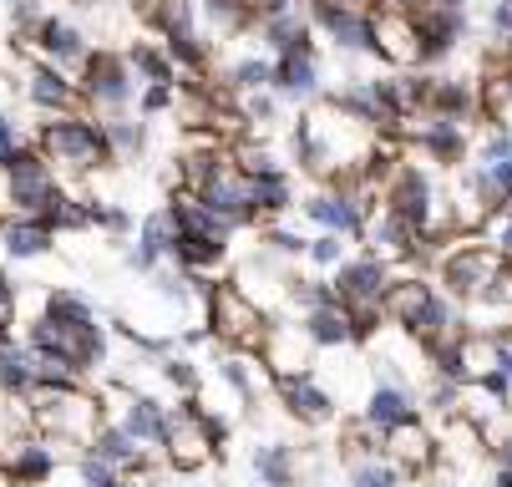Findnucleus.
<instances>
[{"label":"nucleus","mask_w":512,"mask_h":487,"mask_svg":"<svg viewBox=\"0 0 512 487\" xmlns=\"http://www.w3.org/2000/svg\"><path fill=\"white\" fill-rule=\"evenodd\" d=\"M477 239L502 259V264H512V203H502V208H492L487 214V224L477 229Z\"/></svg>","instance_id":"nucleus-37"},{"label":"nucleus","mask_w":512,"mask_h":487,"mask_svg":"<svg viewBox=\"0 0 512 487\" xmlns=\"http://www.w3.org/2000/svg\"><path fill=\"white\" fill-rule=\"evenodd\" d=\"M36 46H41V56L51 61V66H82L92 51H87V36L71 26V21H56V16H41V26H36Z\"/></svg>","instance_id":"nucleus-26"},{"label":"nucleus","mask_w":512,"mask_h":487,"mask_svg":"<svg viewBox=\"0 0 512 487\" xmlns=\"http://www.w3.org/2000/svg\"><path fill=\"white\" fill-rule=\"evenodd\" d=\"M218 376H224V381L234 386V396H239V401H254V396H259V381H254V371H249V361H244L239 351H234L224 366H218Z\"/></svg>","instance_id":"nucleus-42"},{"label":"nucleus","mask_w":512,"mask_h":487,"mask_svg":"<svg viewBox=\"0 0 512 487\" xmlns=\"http://www.w3.org/2000/svg\"><path fill=\"white\" fill-rule=\"evenodd\" d=\"M371 16H376V56H386L396 66H416V26H411V16H381V11H371Z\"/></svg>","instance_id":"nucleus-31"},{"label":"nucleus","mask_w":512,"mask_h":487,"mask_svg":"<svg viewBox=\"0 0 512 487\" xmlns=\"http://www.w3.org/2000/svg\"><path fill=\"white\" fill-rule=\"evenodd\" d=\"M477 107H482V102H477L472 82H457V77H431V87H426V107H421V112H431V117H452V122H467Z\"/></svg>","instance_id":"nucleus-29"},{"label":"nucleus","mask_w":512,"mask_h":487,"mask_svg":"<svg viewBox=\"0 0 512 487\" xmlns=\"http://www.w3.org/2000/svg\"><path fill=\"white\" fill-rule=\"evenodd\" d=\"M381 208H391L396 219H406L426 244H436V239L452 229V208H447L442 188H436L416 163H401V168L386 178V188H381Z\"/></svg>","instance_id":"nucleus-2"},{"label":"nucleus","mask_w":512,"mask_h":487,"mask_svg":"<svg viewBox=\"0 0 512 487\" xmlns=\"http://www.w3.org/2000/svg\"><path fill=\"white\" fill-rule=\"evenodd\" d=\"M16 300H21V285L6 274V264H0V315L11 320V310H16Z\"/></svg>","instance_id":"nucleus-50"},{"label":"nucleus","mask_w":512,"mask_h":487,"mask_svg":"<svg viewBox=\"0 0 512 487\" xmlns=\"http://www.w3.org/2000/svg\"><path fill=\"white\" fill-rule=\"evenodd\" d=\"M229 82L239 87V92H274V61H259V56H249V61H239L234 72H229Z\"/></svg>","instance_id":"nucleus-41"},{"label":"nucleus","mask_w":512,"mask_h":487,"mask_svg":"<svg viewBox=\"0 0 512 487\" xmlns=\"http://www.w3.org/2000/svg\"><path fill=\"white\" fill-rule=\"evenodd\" d=\"M431 259H436V285H442L457 305H472V300L497 280V269H502V259H497L477 234L452 239L447 249H436Z\"/></svg>","instance_id":"nucleus-5"},{"label":"nucleus","mask_w":512,"mask_h":487,"mask_svg":"<svg viewBox=\"0 0 512 487\" xmlns=\"http://www.w3.org/2000/svg\"><path fill=\"white\" fill-rule=\"evenodd\" d=\"M274 320L269 310H259L239 285H213L208 290V335L213 340H229L234 351H264V340H269Z\"/></svg>","instance_id":"nucleus-6"},{"label":"nucleus","mask_w":512,"mask_h":487,"mask_svg":"<svg viewBox=\"0 0 512 487\" xmlns=\"http://www.w3.org/2000/svg\"><path fill=\"white\" fill-rule=\"evenodd\" d=\"M386 320L401 325L426 356L447 351L467 335V320H462V305L436 285L426 274H396L391 290H386Z\"/></svg>","instance_id":"nucleus-1"},{"label":"nucleus","mask_w":512,"mask_h":487,"mask_svg":"<svg viewBox=\"0 0 512 487\" xmlns=\"http://www.w3.org/2000/svg\"><path fill=\"white\" fill-rule=\"evenodd\" d=\"M457 487H467V482H457Z\"/></svg>","instance_id":"nucleus-57"},{"label":"nucleus","mask_w":512,"mask_h":487,"mask_svg":"<svg viewBox=\"0 0 512 487\" xmlns=\"http://www.w3.org/2000/svg\"><path fill=\"white\" fill-rule=\"evenodd\" d=\"M26 92H31V102H36L41 112H56V117H61V112H71V107H77V97H82V87L71 82V77L61 72V66H51V61H41L36 72H31Z\"/></svg>","instance_id":"nucleus-27"},{"label":"nucleus","mask_w":512,"mask_h":487,"mask_svg":"<svg viewBox=\"0 0 512 487\" xmlns=\"http://www.w3.org/2000/svg\"><path fill=\"white\" fill-rule=\"evenodd\" d=\"M122 427L148 447V452H163L168 437H173V406H163L158 396H127L122 401Z\"/></svg>","instance_id":"nucleus-19"},{"label":"nucleus","mask_w":512,"mask_h":487,"mask_svg":"<svg viewBox=\"0 0 512 487\" xmlns=\"http://www.w3.org/2000/svg\"><path fill=\"white\" fill-rule=\"evenodd\" d=\"M244 117H249V122H269V117H274V97H269V92H254V97L244 102Z\"/></svg>","instance_id":"nucleus-51"},{"label":"nucleus","mask_w":512,"mask_h":487,"mask_svg":"<svg viewBox=\"0 0 512 487\" xmlns=\"http://www.w3.org/2000/svg\"><path fill=\"white\" fill-rule=\"evenodd\" d=\"M492 457H497V467H512V427L492 442Z\"/></svg>","instance_id":"nucleus-52"},{"label":"nucleus","mask_w":512,"mask_h":487,"mask_svg":"<svg viewBox=\"0 0 512 487\" xmlns=\"http://www.w3.org/2000/svg\"><path fill=\"white\" fill-rule=\"evenodd\" d=\"M320 6H360V0H320Z\"/></svg>","instance_id":"nucleus-55"},{"label":"nucleus","mask_w":512,"mask_h":487,"mask_svg":"<svg viewBox=\"0 0 512 487\" xmlns=\"http://www.w3.org/2000/svg\"><path fill=\"white\" fill-rule=\"evenodd\" d=\"M168 107H173V87H148V92H142V102H137V112H142V117L168 112Z\"/></svg>","instance_id":"nucleus-49"},{"label":"nucleus","mask_w":512,"mask_h":487,"mask_svg":"<svg viewBox=\"0 0 512 487\" xmlns=\"http://www.w3.org/2000/svg\"><path fill=\"white\" fill-rule=\"evenodd\" d=\"M82 97H87L97 112L122 117L127 102H132V66H127V56H117V51H92V56L82 61Z\"/></svg>","instance_id":"nucleus-10"},{"label":"nucleus","mask_w":512,"mask_h":487,"mask_svg":"<svg viewBox=\"0 0 512 487\" xmlns=\"http://www.w3.org/2000/svg\"><path fill=\"white\" fill-rule=\"evenodd\" d=\"M426 6H431V0H371V11H381V16H411V21H416Z\"/></svg>","instance_id":"nucleus-47"},{"label":"nucleus","mask_w":512,"mask_h":487,"mask_svg":"<svg viewBox=\"0 0 512 487\" xmlns=\"http://www.w3.org/2000/svg\"><path fill=\"white\" fill-rule=\"evenodd\" d=\"M153 26L163 31V51L173 56V66H183V72H203L208 66V46L193 26V6L188 0H158L153 6Z\"/></svg>","instance_id":"nucleus-11"},{"label":"nucleus","mask_w":512,"mask_h":487,"mask_svg":"<svg viewBox=\"0 0 512 487\" xmlns=\"http://www.w3.org/2000/svg\"><path fill=\"white\" fill-rule=\"evenodd\" d=\"M92 229H102L112 239H127L132 234V214H127V208H117V203H92Z\"/></svg>","instance_id":"nucleus-43"},{"label":"nucleus","mask_w":512,"mask_h":487,"mask_svg":"<svg viewBox=\"0 0 512 487\" xmlns=\"http://www.w3.org/2000/svg\"><path fill=\"white\" fill-rule=\"evenodd\" d=\"M467 183L482 193L487 208L512 203V132H507V127H492V132L482 137V148H477L472 163H467Z\"/></svg>","instance_id":"nucleus-9"},{"label":"nucleus","mask_w":512,"mask_h":487,"mask_svg":"<svg viewBox=\"0 0 512 487\" xmlns=\"http://www.w3.org/2000/svg\"><path fill=\"white\" fill-rule=\"evenodd\" d=\"M249 198H254V214L259 219H284L289 208H295V178H289L284 168L254 173L249 178Z\"/></svg>","instance_id":"nucleus-30"},{"label":"nucleus","mask_w":512,"mask_h":487,"mask_svg":"<svg viewBox=\"0 0 512 487\" xmlns=\"http://www.w3.org/2000/svg\"><path fill=\"white\" fill-rule=\"evenodd\" d=\"M163 381L178 386L183 396H193V391H198V366H193L188 356H163Z\"/></svg>","instance_id":"nucleus-44"},{"label":"nucleus","mask_w":512,"mask_h":487,"mask_svg":"<svg viewBox=\"0 0 512 487\" xmlns=\"http://www.w3.org/2000/svg\"><path fill=\"white\" fill-rule=\"evenodd\" d=\"M112 487H142V482H137V477H117Z\"/></svg>","instance_id":"nucleus-54"},{"label":"nucleus","mask_w":512,"mask_h":487,"mask_svg":"<svg viewBox=\"0 0 512 487\" xmlns=\"http://www.w3.org/2000/svg\"><path fill=\"white\" fill-rule=\"evenodd\" d=\"M254 477H259V487H295V477H300L295 447H289V442L259 447V452H254Z\"/></svg>","instance_id":"nucleus-32"},{"label":"nucleus","mask_w":512,"mask_h":487,"mask_svg":"<svg viewBox=\"0 0 512 487\" xmlns=\"http://www.w3.org/2000/svg\"><path fill=\"white\" fill-rule=\"evenodd\" d=\"M87 452L92 457H102V462H112L122 477H132V472H142L148 467V447H142L122 422H102L97 432H92V442H87Z\"/></svg>","instance_id":"nucleus-22"},{"label":"nucleus","mask_w":512,"mask_h":487,"mask_svg":"<svg viewBox=\"0 0 512 487\" xmlns=\"http://www.w3.org/2000/svg\"><path fill=\"white\" fill-rule=\"evenodd\" d=\"M41 153L66 168V173H92L102 163H112V143H107V127L82 117V112H61L41 127Z\"/></svg>","instance_id":"nucleus-4"},{"label":"nucleus","mask_w":512,"mask_h":487,"mask_svg":"<svg viewBox=\"0 0 512 487\" xmlns=\"http://www.w3.org/2000/svg\"><path fill=\"white\" fill-rule=\"evenodd\" d=\"M411 143L431 158V163H457L462 148H467V122H452V117H431L421 112V122L411 127Z\"/></svg>","instance_id":"nucleus-21"},{"label":"nucleus","mask_w":512,"mask_h":487,"mask_svg":"<svg viewBox=\"0 0 512 487\" xmlns=\"http://www.w3.org/2000/svg\"><path fill=\"white\" fill-rule=\"evenodd\" d=\"M173 244H178V219H173V208L163 203V208H153V214L137 224V234L127 244V264L137 274H153V269H163L173 259Z\"/></svg>","instance_id":"nucleus-13"},{"label":"nucleus","mask_w":512,"mask_h":487,"mask_svg":"<svg viewBox=\"0 0 512 487\" xmlns=\"http://www.w3.org/2000/svg\"><path fill=\"white\" fill-rule=\"evenodd\" d=\"M56 244V229L41 214H6L0 219V249L11 259H41Z\"/></svg>","instance_id":"nucleus-23"},{"label":"nucleus","mask_w":512,"mask_h":487,"mask_svg":"<svg viewBox=\"0 0 512 487\" xmlns=\"http://www.w3.org/2000/svg\"><path fill=\"white\" fill-rule=\"evenodd\" d=\"M416 26V66H431L462 46L467 36V11L452 6V0H431V6L411 21Z\"/></svg>","instance_id":"nucleus-12"},{"label":"nucleus","mask_w":512,"mask_h":487,"mask_svg":"<svg viewBox=\"0 0 512 487\" xmlns=\"http://www.w3.org/2000/svg\"><path fill=\"white\" fill-rule=\"evenodd\" d=\"M31 422L46 442H71L87 452L92 432L102 427V401L82 386H51L31 396Z\"/></svg>","instance_id":"nucleus-3"},{"label":"nucleus","mask_w":512,"mask_h":487,"mask_svg":"<svg viewBox=\"0 0 512 487\" xmlns=\"http://www.w3.org/2000/svg\"><path fill=\"white\" fill-rule=\"evenodd\" d=\"M274 386H279V401L289 406V416H295V422H305V427H325V422H335V396L320 386L315 371L274 376Z\"/></svg>","instance_id":"nucleus-16"},{"label":"nucleus","mask_w":512,"mask_h":487,"mask_svg":"<svg viewBox=\"0 0 512 487\" xmlns=\"http://www.w3.org/2000/svg\"><path fill=\"white\" fill-rule=\"evenodd\" d=\"M305 259H310L315 269H330V274H335V269L350 259V239H345V234H315L310 249H305Z\"/></svg>","instance_id":"nucleus-40"},{"label":"nucleus","mask_w":512,"mask_h":487,"mask_svg":"<svg viewBox=\"0 0 512 487\" xmlns=\"http://www.w3.org/2000/svg\"><path fill=\"white\" fill-rule=\"evenodd\" d=\"M77 477H82V487H112L122 472L112 467V462H102V457H92V452H82V462H77Z\"/></svg>","instance_id":"nucleus-45"},{"label":"nucleus","mask_w":512,"mask_h":487,"mask_svg":"<svg viewBox=\"0 0 512 487\" xmlns=\"http://www.w3.org/2000/svg\"><path fill=\"white\" fill-rule=\"evenodd\" d=\"M487 26H492V36H497V41H507V46H512V0H492Z\"/></svg>","instance_id":"nucleus-46"},{"label":"nucleus","mask_w":512,"mask_h":487,"mask_svg":"<svg viewBox=\"0 0 512 487\" xmlns=\"http://www.w3.org/2000/svg\"><path fill=\"white\" fill-rule=\"evenodd\" d=\"M411 416H421L416 411V391L401 386V381H376L371 396H365V406H360V422L371 432H381V437L396 432L401 422H411Z\"/></svg>","instance_id":"nucleus-18"},{"label":"nucleus","mask_w":512,"mask_h":487,"mask_svg":"<svg viewBox=\"0 0 512 487\" xmlns=\"http://www.w3.org/2000/svg\"><path fill=\"white\" fill-rule=\"evenodd\" d=\"M107 143H112V158H137L142 148H148V127H142L137 117H107Z\"/></svg>","instance_id":"nucleus-36"},{"label":"nucleus","mask_w":512,"mask_h":487,"mask_svg":"<svg viewBox=\"0 0 512 487\" xmlns=\"http://www.w3.org/2000/svg\"><path fill=\"white\" fill-rule=\"evenodd\" d=\"M289 305H295L300 315H310V310L340 305V295H335V285H330V280H295V285H289Z\"/></svg>","instance_id":"nucleus-39"},{"label":"nucleus","mask_w":512,"mask_h":487,"mask_svg":"<svg viewBox=\"0 0 512 487\" xmlns=\"http://www.w3.org/2000/svg\"><path fill=\"white\" fill-rule=\"evenodd\" d=\"M0 487H16V482H11V477H0Z\"/></svg>","instance_id":"nucleus-56"},{"label":"nucleus","mask_w":512,"mask_h":487,"mask_svg":"<svg viewBox=\"0 0 512 487\" xmlns=\"http://www.w3.org/2000/svg\"><path fill=\"white\" fill-rule=\"evenodd\" d=\"M127 66H132V77H142L148 87H173V77H178L173 56H168V51H158L153 41H137V46L127 51Z\"/></svg>","instance_id":"nucleus-34"},{"label":"nucleus","mask_w":512,"mask_h":487,"mask_svg":"<svg viewBox=\"0 0 512 487\" xmlns=\"http://www.w3.org/2000/svg\"><path fill=\"white\" fill-rule=\"evenodd\" d=\"M396 280V269L376 254H350L335 274H330V285L340 295L345 310H386V290Z\"/></svg>","instance_id":"nucleus-8"},{"label":"nucleus","mask_w":512,"mask_h":487,"mask_svg":"<svg viewBox=\"0 0 512 487\" xmlns=\"http://www.w3.org/2000/svg\"><path fill=\"white\" fill-rule=\"evenodd\" d=\"M41 320H56V325H87V320H97V310H92L87 295L56 285V290H46V300H41Z\"/></svg>","instance_id":"nucleus-35"},{"label":"nucleus","mask_w":512,"mask_h":487,"mask_svg":"<svg viewBox=\"0 0 512 487\" xmlns=\"http://www.w3.org/2000/svg\"><path fill=\"white\" fill-rule=\"evenodd\" d=\"M56 467H61V457H56V442H46V437H31L6 457V477L16 487H46L56 477Z\"/></svg>","instance_id":"nucleus-25"},{"label":"nucleus","mask_w":512,"mask_h":487,"mask_svg":"<svg viewBox=\"0 0 512 487\" xmlns=\"http://www.w3.org/2000/svg\"><path fill=\"white\" fill-rule=\"evenodd\" d=\"M0 173H6V203H11V214H46V208L61 198L56 163L41 148H21Z\"/></svg>","instance_id":"nucleus-7"},{"label":"nucleus","mask_w":512,"mask_h":487,"mask_svg":"<svg viewBox=\"0 0 512 487\" xmlns=\"http://www.w3.org/2000/svg\"><path fill=\"white\" fill-rule=\"evenodd\" d=\"M492 487H512V467H497V477H492Z\"/></svg>","instance_id":"nucleus-53"},{"label":"nucleus","mask_w":512,"mask_h":487,"mask_svg":"<svg viewBox=\"0 0 512 487\" xmlns=\"http://www.w3.org/2000/svg\"><path fill=\"white\" fill-rule=\"evenodd\" d=\"M365 254H376V259H386L391 269L396 264H411V259H421L426 254V239L406 224V219H396L391 214V208H381V214L371 219V224H365Z\"/></svg>","instance_id":"nucleus-15"},{"label":"nucleus","mask_w":512,"mask_h":487,"mask_svg":"<svg viewBox=\"0 0 512 487\" xmlns=\"http://www.w3.org/2000/svg\"><path fill=\"white\" fill-rule=\"evenodd\" d=\"M300 330L310 335L315 351H340V345H355V340H360V335H355V320H350L345 305H325V310L300 315Z\"/></svg>","instance_id":"nucleus-28"},{"label":"nucleus","mask_w":512,"mask_h":487,"mask_svg":"<svg viewBox=\"0 0 512 487\" xmlns=\"http://www.w3.org/2000/svg\"><path fill=\"white\" fill-rule=\"evenodd\" d=\"M310 26H320L335 51H376V16L360 6H320L310 0Z\"/></svg>","instance_id":"nucleus-14"},{"label":"nucleus","mask_w":512,"mask_h":487,"mask_svg":"<svg viewBox=\"0 0 512 487\" xmlns=\"http://www.w3.org/2000/svg\"><path fill=\"white\" fill-rule=\"evenodd\" d=\"M381 447H386V462L401 467V477H421V472L436 467V437L421 427V416H411V422H401L396 432H386Z\"/></svg>","instance_id":"nucleus-17"},{"label":"nucleus","mask_w":512,"mask_h":487,"mask_svg":"<svg viewBox=\"0 0 512 487\" xmlns=\"http://www.w3.org/2000/svg\"><path fill=\"white\" fill-rule=\"evenodd\" d=\"M0 396H36V356L26 340H16V330L0 335Z\"/></svg>","instance_id":"nucleus-24"},{"label":"nucleus","mask_w":512,"mask_h":487,"mask_svg":"<svg viewBox=\"0 0 512 487\" xmlns=\"http://www.w3.org/2000/svg\"><path fill=\"white\" fill-rule=\"evenodd\" d=\"M259 36H264L279 56H284V51H295V46H310V16H305L300 6H289V11L259 21Z\"/></svg>","instance_id":"nucleus-33"},{"label":"nucleus","mask_w":512,"mask_h":487,"mask_svg":"<svg viewBox=\"0 0 512 487\" xmlns=\"http://www.w3.org/2000/svg\"><path fill=\"white\" fill-rule=\"evenodd\" d=\"M274 92L289 102H310L320 97V56L315 46H295L274 61Z\"/></svg>","instance_id":"nucleus-20"},{"label":"nucleus","mask_w":512,"mask_h":487,"mask_svg":"<svg viewBox=\"0 0 512 487\" xmlns=\"http://www.w3.org/2000/svg\"><path fill=\"white\" fill-rule=\"evenodd\" d=\"M16 153H21V132H16V122L6 112H0V168H6Z\"/></svg>","instance_id":"nucleus-48"},{"label":"nucleus","mask_w":512,"mask_h":487,"mask_svg":"<svg viewBox=\"0 0 512 487\" xmlns=\"http://www.w3.org/2000/svg\"><path fill=\"white\" fill-rule=\"evenodd\" d=\"M401 467L386 462V457H371V462H350V487H401Z\"/></svg>","instance_id":"nucleus-38"}]
</instances>
